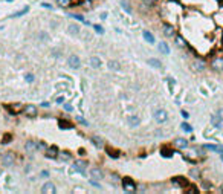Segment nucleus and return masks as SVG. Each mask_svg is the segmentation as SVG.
Returning <instances> with one entry per match:
<instances>
[{"mask_svg":"<svg viewBox=\"0 0 223 194\" xmlns=\"http://www.w3.org/2000/svg\"><path fill=\"white\" fill-rule=\"evenodd\" d=\"M61 102H64V96H60V98H57V104H61Z\"/></svg>","mask_w":223,"mask_h":194,"instance_id":"nucleus-43","label":"nucleus"},{"mask_svg":"<svg viewBox=\"0 0 223 194\" xmlns=\"http://www.w3.org/2000/svg\"><path fill=\"white\" fill-rule=\"evenodd\" d=\"M205 150H211V151H215V153H223V145H215V144H205L203 145Z\"/></svg>","mask_w":223,"mask_h":194,"instance_id":"nucleus-12","label":"nucleus"},{"mask_svg":"<svg viewBox=\"0 0 223 194\" xmlns=\"http://www.w3.org/2000/svg\"><path fill=\"white\" fill-rule=\"evenodd\" d=\"M163 34H165L167 37H173L174 35V28L171 25L165 23V25H163Z\"/></svg>","mask_w":223,"mask_h":194,"instance_id":"nucleus-16","label":"nucleus"},{"mask_svg":"<svg viewBox=\"0 0 223 194\" xmlns=\"http://www.w3.org/2000/svg\"><path fill=\"white\" fill-rule=\"evenodd\" d=\"M211 69L215 72H222L223 71V58H215V60L211 63Z\"/></svg>","mask_w":223,"mask_h":194,"instance_id":"nucleus-8","label":"nucleus"},{"mask_svg":"<svg viewBox=\"0 0 223 194\" xmlns=\"http://www.w3.org/2000/svg\"><path fill=\"white\" fill-rule=\"evenodd\" d=\"M29 11V6H25L23 9H20V11H17V12H14L12 14V17H22V15H25L26 12Z\"/></svg>","mask_w":223,"mask_h":194,"instance_id":"nucleus-24","label":"nucleus"},{"mask_svg":"<svg viewBox=\"0 0 223 194\" xmlns=\"http://www.w3.org/2000/svg\"><path fill=\"white\" fill-rule=\"evenodd\" d=\"M209 121H211V125H214L215 128H220L222 127V122H223V119L217 115V113H214V115H211V118H209Z\"/></svg>","mask_w":223,"mask_h":194,"instance_id":"nucleus-11","label":"nucleus"},{"mask_svg":"<svg viewBox=\"0 0 223 194\" xmlns=\"http://www.w3.org/2000/svg\"><path fill=\"white\" fill-rule=\"evenodd\" d=\"M46 156L47 158H52V159L57 158L58 156V148L55 147V145H52L51 148H46Z\"/></svg>","mask_w":223,"mask_h":194,"instance_id":"nucleus-14","label":"nucleus"},{"mask_svg":"<svg viewBox=\"0 0 223 194\" xmlns=\"http://www.w3.org/2000/svg\"><path fill=\"white\" fill-rule=\"evenodd\" d=\"M217 115H219V116L222 118V119H223V107H222V109H220L219 112H217Z\"/></svg>","mask_w":223,"mask_h":194,"instance_id":"nucleus-44","label":"nucleus"},{"mask_svg":"<svg viewBox=\"0 0 223 194\" xmlns=\"http://www.w3.org/2000/svg\"><path fill=\"white\" fill-rule=\"evenodd\" d=\"M176 45H177V46H180V47H187V41L183 40V37L177 35V37H176Z\"/></svg>","mask_w":223,"mask_h":194,"instance_id":"nucleus-25","label":"nucleus"},{"mask_svg":"<svg viewBox=\"0 0 223 194\" xmlns=\"http://www.w3.org/2000/svg\"><path fill=\"white\" fill-rule=\"evenodd\" d=\"M105 151H107V154H109V156H112V158H118V156H119V153H118V151H115V148H110V147H107V148H105Z\"/></svg>","mask_w":223,"mask_h":194,"instance_id":"nucleus-29","label":"nucleus"},{"mask_svg":"<svg viewBox=\"0 0 223 194\" xmlns=\"http://www.w3.org/2000/svg\"><path fill=\"white\" fill-rule=\"evenodd\" d=\"M173 145H174L176 148H187V147H188V141H187L185 138H176V139L173 141Z\"/></svg>","mask_w":223,"mask_h":194,"instance_id":"nucleus-9","label":"nucleus"},{"mask_svg":"<svg viewBox=\"0 0 223 194\" xmlns=\"http://www.w3.org/2000/svg\"><path fill=\"white\" fill-rule=\"evenodd\" d=\"M92 142L95 144V145H96V147L99 148V147H103V145H104V142H103V139H101L99 136H93L92 138Z\"/></svg>","mask_w":223,"mask_h":194,"instance_id":"nucleus-26","label":"nucleus"},{"mask_svg":"<svg viewBox=\"0 0 223 194\" xmlns=\"http://www.w3.org/2000/svg\"><path fill=\"white\" fill-rule=\"evenodd\" d=\"M70 17L77 19V20H79V21H84V23H87V21L84 20V17H83V15H78V14H70Z\"/></svg>","mask_w":223,"mask_h":194,"instance_id":"nucleus-35","label":"nucleus"},{"mask_svg":"<svg viewBox=\"0 0 223 194\" xmlns=\"http://www.w3.org/2000/svg\"><path fill=\"white\" fill-rule=\"evenodd\" d=\"M25 80H26L28 83H32V81H34V75H32V73H28V75L25 77Z\"/></svg>","mask_w":223,"mask_h":194,"instance_id":"nucleus-38","label":"nucleus"},{"mask_svg":"<svg viewBox=\"0 0 223 194\" xmlns=\"http://www.w3.org/2000/svg\"><path fill=\"white\" fill-rule=\"evenodd\" d=\"M148 64H150L151 67H156V69H161L162 67V63L157 60V58H148V61H147Z\"/></svg>","mask_w":223,"mask_h":194,"instance_id":"nucleus-18","label":"nucleus"},{"mask_svg":"<svg viewBox=\"0 0 223 194\" xmlns=\"http://www.w3.org/2000/svg\"><path fill=\"white\" fill-rule=\"evenodd\" d=\"M72 3V0H58V5L60 6H69Z\"/></svg>","mask_w":223,"mask_h":194,"instance_id":"nucleus-34","label":"nucleus"},{"mask_svg":"<svg viewBox=\"0 0 223 194\" xmlns=\"http://www.w3.org/2000/svg\"><path fill=\"white\" fill-rule=\"evenodd\" d=\"M202 186H203V190H206V191H208V190H211V184H209V182H203V184H202Z\"/></svg>","mask_w":223,"mask_h":194,"instance_id":"nucleus-40","label":"nucleus"},{"mask_svg":"<svg viewBox=\"0 0 223 194\" xmlns=\"http://www.w3.org/2000/svg\"><path fill=\"white\" fill-rule=\"evenodd\" d=\"M142 35H144L145 41H148V43H150V45H153V43H155V37H153V34H151V32H148V31H144V32H142Z\"/></svg>","mask_w":223,"mask_h":194,"instance_id":"nucleus-21","label":"nucleus"},{"mask_svg":"<svg viewBox=\"0 0 223 194\" xmlns=\"http://www.w3.org/2000/svg\"><path fill=\"white\" fill-rule=\"evenodd\" d=\"M180 128H182L183 132H187V133H191V132H193V127H191L188 122H182V124H180Z\"/></svg>","mask_w":223,"mask_h":194,"instance_id":"nucleus-27","label":"nucleus"},{"mask_svg":"<svg viewBox=\"0 0 223 194\" xmlns=\"http://www.w3.org/2000/svg\"><path fill=\"white\" fill-rule=\"evenodd\" d=\"M64 109H66V110H69V112H70V110H72V106H69V104H66V106H64Z\"/></svg>","mask_w":223,"mask_h":194,"instance_id":"nucleus-47","label":"nucleus"},{"mask_svg":"<svg viewBox=\"0 0 223 194\" xmlns=\"http://www.w3.org/2000/svg\"><path fill=\"white\" fill-rule=\"evenodd\" d=\"M49 176V173H47V171H41V177H47Z\"/></svg>","mask_w":223,"mask_h":194,"instance_id":"nucleus-46","label":"nucleus"},{"mask_svg":"<svg viewBox=\"0 0 223 194\" xmlns=\"http://www.w3.org/2000/svg\"><path fill=\"white\" fill-rule=\"evenodd\" d=\"M122 188H124V191H127V193H133V191H136V184L130 179V177H124Z\"/></svg>","mask_w":223,"mask_h":194,"instance_id":"nucleus-1","label":"nucleus"},{"mask_svg":"<svg viewBox=\"0 0 223 194\" xmlns=\"http://www.w3.org/2000/svg\"><path fill=\"white\" fill-rule=\"evenodd\" d=\"M23 113L28 118H34V116H37V107L34 104H28L23 107Z\"/></svg>","mask_w":223,"mask_h":194,"instance_id":"nucleus-2","label":"nucleus"},{"mask_svg":"<svg viewBox=\"0 0 223 194\" xmlns=\"http://www.w3.org/2000/svg\"><path fill=\"white\" fill-rule=\"evenodd\" d=\"M161 154L163 156V158H173L174 151H173V150H170L168 147H163V148L161 150Z\"/></svg>","mask_w":223,"mask_h":194,"instance_id":"nucleus-22","label":"nucleus"},{"mask_svg":"<svg viewBox=\"0 0 223 194\" xmlns=\"http://www.w3.org/2000/svg\"><path fill=\"white\" fill-rule=\"evenodd\" d=\"M79 32V26L78 25H69V34H72V35H75Z\"/></svg>","mask_w":223,"mask_h":194,"instance_id":"nucleus-23","label":"nucleus"},{"mask_svg":"<svg viewBox=\"0 0 223 194\" xmlns=\"http://www.w3.org/2000/svg\"><path fill=\"white\" fill-rule=\"evenodd\" d=\"M55 191H57V188L52 182H46V184L41 186V193L43 194H54Z\"/></svg>","mask_w":223,"mask_h":194,"instance_id":"nucleus-7","label":"nucleus"},{"mask_svg":"<svg viewBox=\"0 0 223 194\" xmlns=\"http://www.w3.org/2000/svg\"><path fill=\"white\" fill-rule=\"evenodd\" d=\"M187 193L188 194H196V193H197V188H188Z\"/></svg>","mask_w":223,"mask_h":194,"instance_id":"nucleus-41","label":"nucleus"},{"mask_svg":"<svg viewBox=\"0 0 223 194\" xmlns=\"http://www.w3.org/2000/svg\"><path fill=\"white\" fill-rule=\"evenodd\" d=\"M90 176H92V180H99V179H103V173H101L99 168H93L92 171H90Z\"/></svg>","mask_w":223,"mask_h":194,"instance_id":"nucleus-15","label":"nucleus"},{"mask_svg":"<svg viewBox=\"0 0 223 194\" xmlns=\"http://www.w3.org/2000/svg\"><path fill=\"white\" fill-rule=\"evenodd\" d=\"M182 116L185 118V119H187V118L189 116V113H188V112H185V110H183V112H182Z\"/></svg>","mask_w":223,"mask_h":194,"instance_id":"nucleus-45","label":"nucleus"},{"mask_svg":"<svg viewBox=\"0 0 223 194\" xmlns=\"http://www.w3.org/2000/svg\"><path fill=\"white\" fill-rule=\"evenodd\" d=\"M14 160H15V156H14V153H6V154H3V158H2V164L5 165V167H11L12 164H14Z\"/></svg>","mask_w":223,"mask_h":194,"instance_id":"nucleus-5","label":"nucleus"},{"mask_svg":"<svg viewBox=\"0 0 223 194\" xmlns=\"http://www.w3.org/2000/svg\"><path fill=\"white\" fill-rule=\"evenodd\" d=\"M127 122H129L130 127H137L141 124V119H139L137 115H129L127 116Z\"/></svg>","mask_w":223,"mask_h":194,"instance_id":"nucleus-10","label":"nucleus"},{"mask_svg":"<svg viewBox=\"0 0 223 194\" xmlns=\"http://www.w3.org/2000/svg\"><path fill=\"white\" fill-rule=\"evenodd\" d=\"M77 121H78V122H81L83 125H89V122L84 119V118H81V116H77Z\"/></svg>","mask_w":223,"mask_h":194,"instance_id":"nucleus-37","label":"nucleus"},{"mask_svg":"<svg viewBox=\"0 0 223 194\" xmlns=\"http://www.w3.org/2000/svg\"><path fill=\"white\" fill-rule=\"evenodd\" d=\"M194 69H196V71H199V72H202L205 69V64L202 63V61H196L194 63Z\"/></svg>","mask_w":223,"mask_h":194,"instance_id":"nucleus-30","label":"nucleus"},{"mask_svg":"<svg viewBox=\"0 0 223 194\" xmlns=\"http://www.w3.org/2000/svg\"><path fill=\"white\" fill-rule=\"evenodd\" d=\"M60 156H61L63 159H70V154H69V153H61Z\"/></svg>","mask_w":223,"mask_h":194,"instance_id":"nucleus-42","label":"nucleus"},{"mask_svg":"<svg viewBox=\"0 0 223 194\" xmlns=\"http://www.w3.org/2000/svg\"><path fill=\"white\" fill-rule=\"evenodd\" d=\"M171 184H173V185H177L179 188H187V186H189V185H188V180L185 179V177H180V176L173 177V179H171Z\"/></svg>","mask_w":223,"mask_h":194,"instance_id":"nucleus-3","label":"nucleus"},{"mask_svg":"<svg viewBox=\"0 0 223 194\" xmlns=\"http://www.w3.org/2000/svg\"><path fill=\"white\" fill-rule=\"evenodd\" d=\"M189 176L194 177V179H196V177H200V171L196 170V168H193V170H189Z\"/></svg>","mask_w":223,"mask_h":194,"instance_id":"nucleus-32","label":"nucleus"},{"mask_svg":"<svg viewBox=\"0 0 223 194\" xmlns=\"http://www.w3.org/2000/svg\"><path fill=\"white\" fill-rule=\"evenodd\" d=\"M90 66H92L93 69H99L101 67V60L98 57H92L90 58Z\"/></svg>","mask_w":223,"mask_h":194,"instance_id":"nucleus-20","label":"nucleus"},{"mask_svg":"<svg viewBox=\"0 0 223 194\" xmlns=\"http://www.w3.org/2000/svg\"><path fill=\"white\" fill-rule=\"evenodd\" d=\"M11 139H12V136L9 133H6L3 136V139H2V144H9V142H11Z\"/></svg>","mask_w":223,"mask_h":194,"instance_id":"nucleus-33","label":"nucleus"},{"mask_svg":"<svg viewBox=\"0 0 223 194\" xmlns=\"http://www.w3.org/2000/svg\"><path fill=\"white\" fill-rule=\"evenodd\" d=\"M25 150L28 153H34V150H37V144L34 141H28V142L25 144Z\"/></svg>","mask_w":223,"mask_h":194,"instance_id":"nucleus-17","label":"nucleus"},{"mask_svg":"<svg viewBox=\"0 0 223 194\" xmlns=\"http://www.w3.org/2000/svg\"><path fill=\"white\" fill-rule=\"evenodd\" d=\"M86 167H87V162H84V160H75V164H73V170L79 171V173H84Z\"/></svg>","mask_w":223,"mask_h":194,"instance_id":"nucleus-13","label":"nucleus"},{"mask_svg":"<svg viewBox=\"0 0 223 194\" xmlns=\"http://www.w3.org/2000/svg\"><path fill=\"white\" fill-rule=\"evenodd\" d=\"M121 5H122V8H124V9H125V11H127V12H129V14L131 12V8L129 6V3H127V2H122Z\"/></svg>","mask_w":223,"mask_h":194,"instance_id":"nucleus-36","label":"nucleus"},{"mask_svg":"<svg viewBox=\"0 0 223 194\" xmlns=\"http://www.w3.org/2000/svg\"><path fill=\"white\" fill-rule=\"evenodd\" d=\"M93 28H95V31H96V32H98V34H104V29H103V28H101V26H99V25H95V26H93Z\"/></svg>","mask_w":223,"mask_h":194,"instance_id":"nucleus-39","label":"nucleus"},{"mask_svg":"<svg viewBox=\"0 0 223 194\" xmlns=\"http://www.w3.org/2000/svg\"><path fill=\"white\" fill-rule=\"evenodd\" d=\"M155 119H156L157 122H165V121L168 119V113H167L165 110L159 109V110L155 112Z\"/></svg>","mask_w":223,"mask_h":194,"instance_id":"nucleus-6","label":"nucleus"},{"mask_svg":"<svg viewBox=\"0 0 223 194\" xmlns=\"http://www.w3.org/2000/svg\"><path fill=\"white\" fill-rule=\"evenodd\" d=\"M157 49L161 51L162 53H165V55H168V53H170V47H168L167 43H163V41H161V43L157 45Z\"/></svg>","mask_w":223,"mask_h":194,"instance_id":"nucleus-19","label":"nucleus"},{"mask_svg":"<svg viewBox=\"0 0 223 194\" xmlns=\"http://www.w3.org/2000/svg\"><path fill=\"white\" fill-rule=\"evenodd\" d=\"M60 128H72V124L67 122V121H60Z\"/></svg>","mask_w":223,"mask_h":194,"instance_id":"nucleus-31","label":"nucleus"},{"mask_svg":"<svg viewBox=\"0 0 223 194\" xmlns=\"http://www.w3.org/2000/svg\"><path fill=\"white\" fill-rule=\"evenodd\" d=\"M109 69H113V71H119L121 66H119V63L118 61H109Z\"/></svg>","mask_w":223,"mask_h":194,"instance_id":"nucleus-28","label":"nucleus"},{"mask_svg":"<svg viewBox=\"0 0 223 194\" xmlns=\"http://www.w3.org/2000/svg\"><path fill=\"white\" fill-rule=\"evenodd\" d=\"M67 64L72 69H79V66H81V60H79V57H77V55H70L67 58Z\"/></svg>","mask_w":223,"mask_h":194,"instance_id":"nucleus-4","label":"nucleus"}]
</instances>
